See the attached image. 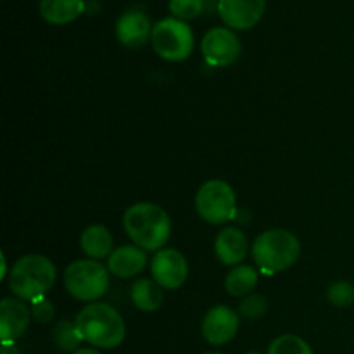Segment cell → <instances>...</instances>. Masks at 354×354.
<instances>
[{
  "mask_svg": "<svg viewBox=\"0 0 354 354\" xmlns=\"http://www.w3.org/2000/svg\"><path fill=\"white\" fill-rule=\"evenodd\" d=\"M123 227L133 244L144 251H161L171 235L169 214L152 203H137L128 207Z\"/></svg>",
  "mask_w": 354,
  "mask_h": 354,
  "instance_id": "obj_1",
  "label": "cell"
},
{
  "mask_svg": "<svg viewBox=\"0 0 354 354\" xmlns=\"http://www.w3.org/2000/svg\"><path fill=\"white\" fill-rule=\"evenodd\" d=\"M83 341L97 349H114L127 337L124 320L111 304L88 303L75 318Z\"/></svg>",
  "mask_w": 354,
  "mask_h": 354,
  "instance_id": "obj_2",
  "label": "cell"
},
{
  "mask_svg": "<svg viewBox=\"0 0 354 354\" xmlns=\"http://www.w3.org/2000/svg\"><path fill=\"white\" fill-rule=\"evenodd\" d=\"M57 268L54 263L41 254H28L14 263L9 273V290L14 297L33 301L45 297L54 287Z\"/></svg>",
  "mask_w": 354,
  "mask_h": 354,
  "instance_id": "obj_3",
  "label": "cell"
},
{
  "mask_svg": "<svg viewBox=\"0 0 354 354\" xmlns=\"http://www.w3.org/2000/svg\"><path fill=\"white\" fill-rule=\"evenodd\" d=\"M251 254L258 268L266 275L290 268L301 256L299 239L289 230L273 228L256 237Z\"/></svg>",
  "mask_w": 354,
  "mask_h": 354,
  "instance_id": "obj_4",
  "label": "cell"
},
{
  "mask_svg": "<svg viewBox=\"0 0 354 354\" xmlns=\"http://www.w3.org/2000/svg\"><path fill=\"white\" fill-rule=\"evenodd\" d=\"M109 268L97 259H76L66 268L68 294L83 303H95L109 289Z\"/></svg>",
  "mask_w": 354,
  "mask_h": 354,
  "instance_id": "obj_5",
  "label": "cell"
},
{
  "mask_svg": "<svg viewBox=\"0 0 354 354\" xmlns=\"http://www.w3.org/2000/svg\"><path fill=\"white\" fill-rule=\"evenodd\" d=\"M152 48L161 59L182 62L194 52V31L185 21L176 17L159 19L152 28Z\"/></svg>",
  "mask_w": 354,
  "mask_h": 354,
  "instance_id": "obj_6",
  "label": "cell"
},
{
  "mask_svg": "<svg viewBox=\"0 0 354 354\" xmlns=\"http://www.w3.org/2000/svg\"><path fill=\"white\" fill-rule=\"evenodd\" d=\"M197 214L206 223L221 225L237 216V197L234 189L223 180L203 183L196 194Z\"/></svg>",
  "mask_w": 354,
  "mask_h": 354,
  "instance_id": "obj_7",
  "label": "cell"
},
{
  "mask_svg": "<svg viewBox=\"0 0 354 354\" xmlns=\"http://www.w3.org/2000/svg\"><path fill=\"white\" fill-rule=\"evenodd\" d=\"M242 45L234 30L223 26L211 28L201 41V52L206 62L214 68H225L239 59Z\"/></svg>",
  "mask_w": 354,
  "mask_h": 354,
  "instance_id": "obj_8",
  "label": "cell"
},
{
  "mask_svg": "<svg viewBox=\"0 0 354 354\" xmlns=\"http://www.w3.org/2000/svg\"><path fill=\"white\" fill-rule=\"evenodd\" d=\"M151 275L158 286L166 290H176L185 283L189 277V265L185 256L171 248L156 252L151 263Z\"/></svg>",
  "mask_w": 354,
  "mask_h": 354,
  "instance_id": "obj_9",
  "label": "cell"
},
{
  "mask_svg": "<svg viewBox=\"0 0 354 354\" xmlns=\"http://www.w3.org/2000/svg\"><path fill=\"white\" fill-rule=\"evenodd\" d=\"M266 0H220L218 14L230 30H251L261 21Z\"/></svg>",
  "mask_w": 354,
  "mask_h": 354,
  "instance_id": "obj_10",
  "label": "cell"
},
{
  "mask_svg": "<svg viewBox=\"0 0 354 354\" xmlns=\"http://www.w3.org/2000/svg\"><path fill=\"white\" fill-rule=\"evenodd\" d=\"M201 330H203V337L211 346L227 344L239 332V315L235 313V310L223 304L211 308L204 315Z\"/></svg>",
  "mask_w": 354,
  "mask_h": 354,
  "instance_id": "obj_11",
  "label": "cell"
},
{
  "mask_svg": "<svg viewBox=\"0 0 354 354\" xmlns=\"http://www.w3.org/2000/svg\"><path fill=\"white\" fill-rule=\"evenodd\" d=\"M152 28L147 14L140 9H128L118 17L116 21V38L123 47L140 48L151 40Z\"/></svg>",
  "mask_w": 354,
  "mask_h": 354,
  "instance_id": "obj_12",
  "label": "cell"
},
{
  "mask_svg": "<svg viewBox=\"0 0 354 354\" xmlns=\"http://www.w3.org/2000/svg\"><path fill=\"white\" fill-rule=\"evenodd\" d=\"M33 318L26 301L17 297H3L0 303V337L2 342H14L30 327Z\"/></svg>",
  "mask_w": 354,
  "mask_h": 354,
  "instance_id": "obj_13",
  "label": "cell"
},
{
  "mask_svg": "<svg viewBox=\"0 0 354 354\" xmlns=\"http://www.w3.org/2000/svg\"><path fill=\"white\" fill-rule=\"evenodd\" d=\"M214 252L223 265L237 266L249 252V242L241 228L227 227L218 234L214 241Z\"/></svg>",
  "mask_w": 354,
  "mask_h": 354,
  "instance_id": "obj_14",
  "label": "cell"
},
{
  "mask_svg": "<svg viewBox=\"0 0 354 354\" xmlns=\"http://www.w3.org/2000/svg\"><path fill=\"white\" fill-rule=\"evenodd\" d=\"M145 265H147L145 251L135 244L116 248L107 258V268L120 279H131V277L138 275L144 272Z\"/></svg>",
  "mask_w": 354,
  "mask_h": 354,
  "instance_id": "obj_15",
  "label": "cell"
},
{
  "mask_svg": "<svg viewBox=\"0 0 354 354\" xmlns=\"http://www.w3.org/2000/svg\"><path fill=\"white\" fill-rule=\"evenodd\" d=\"M38 12L45 23L64 26L85 12V0H40Z\"/></svg>",
  "mask_w": 354,
  "mask_h": 354,
  "instance_id": "obj_16",
  "label": "cell"
},
{
  "mask_svg": "<svg viewBox=\"0 0 354 354\" xmlns=\"http://www.w3.org/2000/svg\"><path fill=\"white\" fill-rule=\"evenodd\" d=\"M80 248L88 259L109 258L113 249V235L104 225H90L80 237Z\"/></svg>",
  "mask_w": 354,
  "mask_h": 354,
  "instance_id": "obj_17",
  "label": "cell"
},
{
  "mask_svg": "<svg viewBox=\"0 0 354 354\" xmlns=\"http://www.w3.org/2000/svg\"><path fill=\"white\" fill-rule=\"evenodd\" d=\"M131 303L137 310L151 313L161 308L162 299V287L158 286L152 279H138L131 286Z\"/></svg>",
  "mask_w": 354,
  "mask_h": 354,
  "instance_id": "obj_18",
  "label": "cell"
},
{
  "mask_svg": "<svg viewBox=\"0 0 354 354\" xmlns=\"http://www.w3.org/2000/svg\"><path fill=\"white\" fill-rule=\"evenodd\" d=\"M258 286V272L249 265L234 266L225 279V289L234 297H245Z\"/></svg>",
  "mask_w": 354,
  "mask_h": 354,
  "instance_id": "obj_19",
  "label": "cell"
},
{
  "mask_svg": "<svg viewBox=\"0 0 354 354\" xmlns=\"http://www.w3.org/2000/svg\"><path fill=\"white\" fill-rule=\"evenodd\" d=\"M54 342L59 349L62 351H78L80 344H82V335H80L78 328H76L75 322H68V320H61L57 325L54 327Z\"/></svg>",
  "mask_w": 354,
  "mask_h": 354,
  "instance_id": "obj_20",
  "label": "cell"
},
{
  "mask_svg": "<svg viewBox=\"0 0 354 354\" xmlns=\"http://www.w3.org/2000/svg\"><path fill=\"white\" fill-rule=\"evenodd\" d=\"M268 354H313V351H311L310 344L299 335L286 334L277 337L270 344Z\"/></svg>",
  "mask_w": 354,
  "mask_h": 354,
  "instance_id": "obj_21",
  "label": "cell"
},
{
  "mask_svg": "<svg viewBox=\"0 0 354 354\" xmlns=\"http://www.w3.org/2000/svg\"><path fill=\"white\" fill-rule=\"evenodd\" d=\"M327 299L328 303L334 304L337 308H348L354 303V286L346 280H339V282L332 283L327 289Z\"/></svg>",
  "mask_w": 354,
  "mask_h": 354,
  "instance_id": "obj_22",
  "label": "cell"
},
{
  "mask_svg": "<svg viewBox=\"0 0 354 354\" xmlns=\"http://www.w3.org/2000/svg\"><path fill=\"white\" fill-rule=\"evenodd\" d=\"M169 12L173 17L182 21L196 19L204 9V0H169Z\"/></svg>",
  "mask_w": 354,
  "mask_h": 354,
  "instance_id": "obj_23",
  "label": "cell"
},
{
  "mask_svg": "<svg viewBox=\"0 0 354 354\" xmlns=\"http://www.w3.org/2000/svg\"><path fill=\"white\" fill-rule=\"evenodd\" d=\"M266 310H268V301L259 294H249L239 304V315L245 320H258L266 313Z\"/></svg>",
  "mask_w": 354,
  "mask_h": 354,
  "instance_id": "obj_24",
  "label": "cell"
},
{
  "mask_svg": "<svg viewBox=\"0 0 354 354\" xmlns=\"http://www.w3.org/2000/svg\"><path fill=\"white\" fill-rule=\"evenodd\" d=\"M31 315L38 324H48L55 315V306L48 297H40V299L31 303Z\"/></svg>",
  "mask_w": 354,
  "mask_h": 354,
  "instance_id": "obj_25",
  "label": "cell"
},
{
  "mask_svg": "<svg viewBox=\"0 0 354 354\" xmlns=\"http://www.w3.org/2000/svg\"><path fill=\"white\" fill-rule=\"evenodd\" d=\"M0 354H21L14 342H2V353Z\"/></svg>",
  "mask_w": 354,
  "mask_h": 354,
  "instance_id": "obj_26",
  "label": "cell"
},
{
  "mask_svg": "<svg viewBox=\"0 0 354 354\" xmlns=\"http://www.w3.org/2000/svg\"><path fill=\"white\" fill-rule=\"evenodd\" d=\"M71 354H102V353L97 351V349H92V348H80L78 351H75Z\"/></svg>",
  "mask_w": 354,
  "mask_h": 354,
  "instance_id": "obj_27",
  "label": "cell"
},
{
  "mask_svg": "<svg viewBox=\"0 0 354 354\" xmlns=\"http://www.w3.org/2000/svg\"><path fill=\"white\" fill-rule=\"evenodd\" d=\"M204 354H223V353H216V351H213V353H204Z\"/></svg>",
  "mask_w": 354,
  "mask_h": 354,
  "instance_id": "obj_28",
  "label": "cell"
},
{
  "mask_svg": "<svg viewBox=\"0 0 354 354\" xmlns=\"http://www.w3.org/2000/svg\"><path fill=\"white\" fill-rule=\"evenodd\" d=\"M248 354H261V353H256V351H254V353H248Z\"/></svg>",
  "mask_w": 354,
  "mask_h": 354,
  "instance_id": "obj_29",
  "label": "cell"
}]
</instances>
